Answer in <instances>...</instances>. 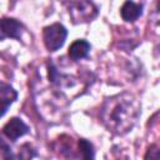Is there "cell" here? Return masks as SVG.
I'll list each match as a JSON object with an SVG mask.
<instances>
[{"instance_id": "obj_1", "label": "cell", "mask_w": 160, "mask_h": 160, "mask_svg": "<svg viewBox=\"0 0 160 160\" xmlns=\"http://www.w3.org/2000/svg\"><path fill=\"white\" fill-rule=\"evenodd\" d=\"M141 115V104L131 92H120L108 98L100 110V119L108 131L125 135L134 129Z\"/></svg>"}, {"instance_id": "obj_2", "label": "cell", "mask_w": 160, "mask_h": 160, "mask_svg": "<svg viewBox=\"0 0 160 160\" xmlns=\"http://www.w3.org/2000/svg\"><path fill=\"white\" fill-rule=\"evenodd\" d=\"M66 6L75 24L89 22L98 15V8L92 0H66Z\"/></svg>"}, {"instance_id": "obj_3", "label": "cell", "mask_w": 160, "mask_h": 160, "mask_svg": "<svg viewBox=\"0 0 160 160\" xmlns=\"http://www.w3.org/2000/svg\"><path fill=\"white\" fill-rule=\"evenodd\" d=\"M66 36H68V30L60 22H55V24L48 25L42 30L44 45L51 52L59 50L65 44Z\"/></svg>"}, {"instance_id": "obj_4", "label": "cell", "mask_w": 160, "mask_h": 160, "mask_svg": "<svg viewBox=\"0 0 160 160\" xmlns=\"http://www.w3.org/2000/svg\"><path fill=\"white\" fill-rule=\"evenodd\" d=\"M29 126L19 118H11L2 128V134L11 141H16L19 138L29 132Z\"/></svg>"}, {"instance_id": "obj_5", "label": "cell", "mask_w": 160, "mask_h": 160, "mask_svg": "<svg viewBox=\"0 0 160 160\" xmlns=\"http://www.w3.org/2000/svg\"><path fill=\"white\" fill-rule=\"evenodd\" d=\"M24 32H25V28L19 20L12 19V18H2L1 20V39L2 40L5 38L20 40Z\"/></svg>"}, {"instance_id": "obj_6", "label": "cell", "mask_w": 160, "mask_h": 160, "mask_svg": "<svg viewBox=\"0 0 160 160\" xmlns=\"http://www.w3.org/2000/svg\"><path fill=\"white\" fill-rule=\"evenodd\" d=\"M142 14V6L140 4L134 2L132 0H126L121 9H120V15L124 21L126 22H134L136 21Z\"/></svg>"}, {"instance_id": "obj_7", "label": "cell", "mask_w": 160, "mask_h": 160, "mask_svg": "<svg viewBox=\"0 0 160 160\" xmlns=\"http://www.w3.org/2000/svg\"><path fill=\"white\" fill-rule=\"evenodd\" d=\"M90 49H91V45L84 40V39H79V40H75L70 48H69V58L72 60V61H79L81 59H85L89 52H90Z\"/></svg>"}, {"instance_id": "obj_8", "label": "cell", "mask_w": 160, "mask_h": 160, "mask_svg": "<svg viewBox=\"0 0 160 160\" xmlns=\"http://www.w3.org/2000/svg\"><path fill=\"white\" fill-rule=\"evenodd\" d=\"M18 98V92L16 90L5 84V82H1L0 85V100H1V116H4L9 109V106L16 100Z\"/></svg>"}, {"instance_id": "obj_9", "label": "cell", "mask_w": 160, "mask_h": 160, "mask_svg": "<svg viewBox=\"0 0 160 160\" xmlns=\"http://www.w3.org/2000/svg\"><path fill=\"white\" fill-rule=\"evenodd\" d=\"M78 148H79V152L81 155L82 159H94L95 158V151H94V146L90 141H88L86 139H79L78 141Z\"/></svg>"}, {"instance_id": "obj_10", "label": "cell", "mask_w": 160, "mask_h": 160, "mask_svg": "<svg viewBox=\"0 0 160 160\" xmlns=\"http://www.w3.org/2000/svg\"><path fill=\"white\" fill-rule=\"evenodd\" d=\"M144 158L145 159H160V146L159 145L150 146Z\"/></svg>"}]
</instances>
